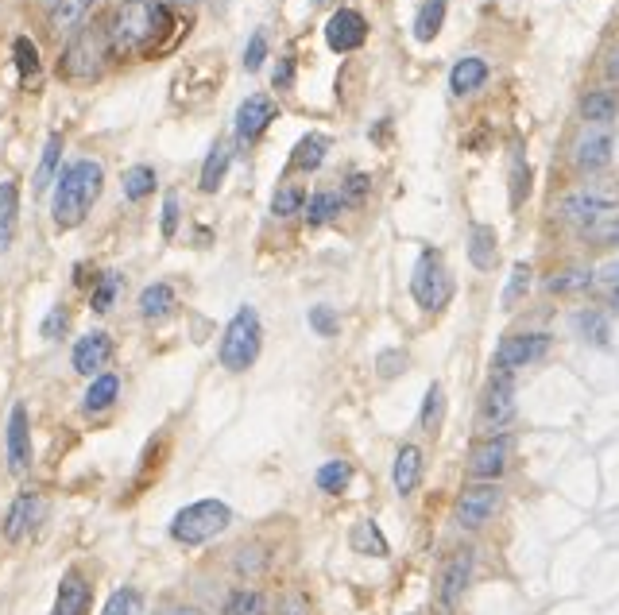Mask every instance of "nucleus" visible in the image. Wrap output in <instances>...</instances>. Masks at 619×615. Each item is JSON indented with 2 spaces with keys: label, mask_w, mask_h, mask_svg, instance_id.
Segmentation results:
<instances>
[{
  "label": "nucleus",
  "mask_w": 619,
  "mask_h": 615,
  "mask_svg": "<svg viewBox=\"0 0 619 615\" xmlns=\"http://www.w3.org/2000/svg\"><path fill=\"white\" fill-rule=\"evenodd\" d=\"M182 4H190V0H182Z\"/></svg>",
  "instance_id": "58"
},
{
  "label": "nucleus",
  "mask_w": 619,
  "mask_h": 615,
  "mask_svg": "<svg viewBox=\"0 0 619 615\" xmlns=\"http://www.w3.org/2000/svg\"><path fill=\"white\" fill-rule=\"evenodd\" d=\"M500 256V240L492 233V225H472L469 229V264L476 271H492Z\"/></svg>",
  "instance_id": "27"
},
{
  "label": "nucleus",
  "mask_w": 619,
  "mask_h": 615,
  "mask_svg": "<svg viewBox=\"0 0 619 615\" xmlns=\"http://www.w3.org/2000/svg\"><path fill=\"white\" fill-rule=\"evenodd\" d=\"M105 190V167L97 159H74L62 167L59 182H55V198H51V221L62 233H74L86 225L93 205Z\"/></svg>",
  "instance_id": "2"
},
{
  "label": "nucleus",
  "mask_w": 619,
  "mask_h": 615,
  "mask_svg": "<svg viewBox=\"0 0 619 615\" xmlns=\"http://www.w3.org/2000/svg\"><path fill=\"white\" fill-rule=\"evenodd\" d=\"M178 225H182V202H178L175 194L163 202V221H159V229H163V240H175L178 236Z\"/></svg>",
  "instance_id": "50"
},
{
  "label": "nucleus",
  "mask_w": 619,
  "mask_h": 615,
  "mask_svg": "<svg viewBox=\"0 0 619 615\" xmlns=\"http://www.w3.org/2000/svg\"><path fill=\"white\" fill-rule=\"evenodd\" d=\"M364 39H368V20L356 8H337L325 20V47L333 55H353L364 47Z\"/></svg>",
  "instance_id": "10"
},
{
  "label": "nucleus",
  "mask_w": 619,
  "mask_h": 615,
  "mask_svg": "<svg viewBox=\"0 0 619 615\" xmlns=\"http://www.w3.org/2000/svg\"><path fill=\"white\" fill-rule=\"evenodd\" d=\"M267 51H271V39H267V28H256V31H252V39H248V47H244V70H248V74L264 70Z\"/></svg>",
  "instance_id": "44"
},
{
  "label": "nucleus",
  "mask_w": 619,
  "mask_h": 615,
  "mask_svg": "<svg viewBox=\"0 0 619 615\" xmlns=\"http://www.w3.org/2000/svg\"><path fill=\"white\" fill-rule=\"evenodd\" d=\"M527 291H531V264H515L511 267V279H507V291H503V306L511 310Z\"/></svg>",
  "instance_id": "46"
},
{
  "label": "nucleus",
  "mask_w": 619,
  "mask_h": 615,
  "mask_svg": "<svg viewBox=\"0 0 619 615\" xmlns=\"http://www.w3.org/2000/svg\"><path fill=\"white\" fill-rule=\"evenodd\" d=\"M561 217L577 225L589 244H619V198L604 186L573 190L561 202Z\"/></svg>",
  "instance_id": "3"
},
{
  "label": "nucleus",
  "mask_w": 619,
  "mask_h": 615,
  "mask_svg": "<svg viewBox=\"0 0 619 615\" xmlns=\"http://www.w3.org/2000/svg\"><path fill=\"white\" fill-rule=\"evenodd\" d=\"M589 291L596 294L604 306L619 310V260H608V264H600L596 271H592Z\"/></svg>",
  "instance_id": "35"
},
{
  "label": "nucleus",
  "mask_w": 619,
  "mask_h": 615,
  "mask_svg": "<svg viewBox=\"0 0 619 615\" xmlns=\"http://www.w3.org/2000/svg\"><path fill=\"white\" fill-rule=\"evenodd\" d=\"M12 59H16V74H20V82L35 86L39 74H43V59H39V47H35L31 35H16V39H12Z\"/></svg>",
  "instance_id": "30"
},
{
  "label": "nucleus",
  "mask_w": 619,
  "mask_h": 615,
  "mask_svg": "<svg viewBox=\"0 0 619 615\" xmlns=\"http://www.w3.org/2000/svg\"><path fill=\"white\" fill-rule=\"evenodd\" d=\"M59 159H62V136H47V144H43V159H39V171H35V190H47L51 186V178L59 171Z\"/></svg>",
  "instance_id": "42"
},
{
  "label": "nucleus",
  "mask_w": 619,
  "mask_h": 615,
  "mask_svg": "<svg viewBox=\"0 0 619 615\" xmlns=\"http://www.w3.org/2000/svg\"><path fill=\"white\" fill-rule=\"evenodd\" d=\"M113 337L105 333V329H93L86 337H78V345L70 352V364H74V372L78 376H97V372H105V364L113 360Z\"/></svg>",
  "instance_id": "16"
},
{
  "label": "nucleus",
  "mask_w": 619,
  "mask_h": 615,
  "mask_svg": "<svg viewBox=\"0 0 619 615\" xmlns=\"http://www.w3.org/2000/svg\"><path fill=\"white\" fill-rule=\"evenodd\" d=\"M337 310L333 306H314L310 310V329L318 333V337H337Z\"/></svg>",
  "instance_id": "49"
},
{
  "label": "nucleus",
  "mask_w": 619,
  "mask_h": 615,
  "mask_svg": "<svg viewBox=\"0 0 619 615\" xmlns=\"http://www.w3.org/2000/svg\"><path fill=\"white\" fill-rule=\"evenodd\" d=\"M260 349H264V322L252 306H240L233 314V322L225 325L221 333V349H217V360L225 372H248L256 360H260Z\"/></svg>",
  "instance_id": "5"
},
{
  "label": "nucleus",
  "mask_w": 619,
  "mask_h": 615,
  "mask_svg": "<svg viewBox=\"0 0 619 615\" xmlns=\"http://www.w3.org/2000/svg\"><path fill=\"white\" fill-rule=\"evenodd\" d=\"M577 329H581V337L592 341V345H608V322H604V314H596V310L577 314Z\"/></svg>",
  "instance_id": "47"
},
{
  "label": "nucleus",
  "mask_w": 619,
  "mask_h": 615,
  "mask_svg": "<svg viewBox=\"0 0 619 615\" xmlns=\"http://www.w3.org/2000/svg\"><path fill=\"white\" fill-rule=\"evenodd\" d=\"M264 604L267 600L260 596V592H252V588H236L233 596L225 600V612L221 615H267Z\"/></svg>",
  "instance_id": "43"
},
{
  "label": "nucleus",
  "mask_w": 619,
  "mask_h": 615,
  "mask_svg": "<svg viewBox=\"0 0 619 615\" xmlns=\"http://www.w3.org/2000/svg\"><path fill=\"white\" fill-rule=\"evenodd\" d=\"M275 615H310V600H306L302 592H287V596L279 600Z\"/></svg>",
  "instance_id": "53"
},
{
  "label": "nucleus",
  "mask_w": 619,
  "mask_h": 615,
  "mask_svg": "<svg viewBox=\"0 0 619 615\" xmlns=\"http://www.w3.org/2000/svg\"><path fill=\"white\" fill-rule=\"evenodd\" d=\"M604 78L619 86V43L612 47V51H608V59H604Z\"/></svg>",
  "instance_id": "55"
},
{
  "label": "nucleus",
  "mask_w": 619,
  "mask_h": 615,
  "mask_svg": "<svg viewBox=\"0 0 619 615\" xmlns=\"http://www.w3.org/2000/svg\"><path fill=\"white\" fill-rule=\"evenodd\" d=\"M515 418V387H511V372H496L492 383L484 387L480 399V426L484 430H503Z\"/></svg>",
  "instance_id": "12"
},
{
  "label": "nucleus",
  "mask_w": 619,
  "mask_h": 615,
  "mask_svg": "<svg viewBox=\"0 0 619 615\" xmlns=\"http://www.w3.org/2000/svg\"><path fill=\"white\" fill-rule=\"evenodd\" d=\"M422 469H426V461H422V449H418V445H403V449L395 453V465H391L395 492H399V496H411L414 488L422 484Z\"/></svg>",
  "instance_id": "21"
},
{
  "label": "nucleus",
  "mask_w": 619,
  "mask_h": 615,
  "mask_svg": "<svg viewBox=\"0 0 619 615\" xmlns=\"http://www.w3.org/2000/svg\"><path fill=\"white\" fill-rule=\"evenodd\" d=\"M325 155H329V136H325V132H306L295 144V151H291V171L310 175V171L322 167Z\"/></svg>",
  "instance_id": "25"
},
{
  "label": "nucleus",
  "mask_w": 619,
  "mask_h": 615,
  "mask_svg": "<svg viewBox=\"0 0 619 615\" xmlns=\"http://www.w3.org/2000/svg\"><path fill=\"white\" fill-rule=\"evenodd\" d=\"M66 325H70L66 306H55V310L47 314V322H43V337H47V341H59L62 333H66Z\"/></svg>",
  "instance_id": "52"
},
{
  "label": "nucleus",
  "mask_w": 619,
  "mask_h": 615,
  "mask_svg": "<svg viewBox=\"0 0 619 615\" xmlns=\"http://www.w3.org/2000/svg\"><path fill=\"white\" fill-rule=\"evenodd\" d=\"M155 186H159V175H155V167H148V163H136V167L124 171V198L128 202H148L151 194H155Z\"/></svg>",
  "instance_id": "36"
},
{
  "label": "nucleus",
  "mask_w": 619,
  "mask_h": 615,
  "mask_svg": "<svg viewBox=\"0 0 619 615\" xmlns=\"http://www.w3.org/2000/svg\"><path fill=\"white\" fill-rule=\"evenodd\" d=\"M445 8H449V0H422V8H418V16H414V39H418V43L438 39V31H442V24H445Z\"/></svg>",
  "instance_id": "34"
},
{
  "label": "nucleus",
  "mask_w": 619,
  "mask_h": 615,
  "mask_svg": "<svg viewBox=\"0 0 619 615\" xmlns=\"http://www.w3.org/2000/svg\"><path fill=\"white\" fill-rule=\"evenodd\" d=\"M279 117V105L267 97V93H252V97H244L240 101V109H236V144H256L260 136H264L267 128H271V120Z\"/></svg>",
  "instance_id": "13"
},
{
  "label": "nucleus",
  "mask_w": 619,
  "mask_h": 615,
  "mask_svg": "<svg viewBox=\"0 0 619 615\" xmlns=\"http://www.w3.org/2000/svg\"><path fill=\"white\" fill-rule=\"evenodd\" d=\"M376 372H380L384 380H395L399 372H407V352H403V349L380 352V364H376Z\"/></svg>",
  "instance_id": "51"
},
{
  "label": "nucleus",
  "mask_w": 619,
  "mask_h": 615,
  "mask_svg": "<svg viewBox=\"0 0 619 615\" xmlns=\"http://www.w3.org/2000/svg\"><path fill=\"white\" fill-rule=\"evenodd\" d=\"M16 229H20V186L12 178H4L0 182V256L12 248Z\"/></svg>",
  "instance_id": "22"
},
{
  "label": "nucleus",
  "mask_w": 619,
  "mask_h": 615,
  "mask_svg": "<svg viewBox=\"0 0 619 615\" xmlns=\"http://www.w3.org/2000/svg\"><path fill=\"white\" fill-rule=\"evenodd\" d=\"M368 190H372V178L364 175V171H353V175L345 178V186H341L337 194H341V202L345 205H364Z\"/></svg>",
  "instance_id": "48"
},
{
  "label": "nucleus",
  "mask_w": 619,
  "mask_h": 615,
  "mask_svg": "<svg viewBox=\"0 0 619 615\" xmlns=\"http://www.w3.org/2000/svg\"><path fill=\"white\" fill-rule=\"evenodd\" d=\"M159 615H202L198 608H186V604H178V608H163Z\"/></svg>",
  "instance_id": "56"
},
{
  "label": "nucleus",
  "mask_w": 619,
  "mask_h": 615,
  "mask_svg": "<svg viewBox=\"0 0 619 615\" xmlns=\"http://www.w3.org/2000/svg\"><path fill=\"white\" fill-rule=\"evenodd\" d=\"M619 113V101L612 89H592L581 97V120L585 124H608V120H616Z\"/></svg>",
  "instance_id": "32"
},
{
  "label": "nucleus",
  "mask_w": 619,
  "mask_h": 615,
  "mask_svg": "<svg viewBox=\"0 0 619 615\" xmlns=\"http://www.w3.org/2000/svg\"><path fill=\"white\" fill-rule=\"evenodd\" d=\"M43 519H47V496H39V492H20V496L12 499V507H8L4 538H8V542H24V538H31L35 530L43 527Z\"/></svg>",
  "instance_id": "15"
},
{
  "label": "nucleus",
  "mask_w": 619,
  "mask_h": 615,
  "mask_svg": "<svg viewBox=\"0 0 619 615\" xmlns=\"http://www.w3.org/2000/svg\"><path fill=\"white\" fill-rule=\"evenodd\" d=\"M500 484H472L465 488L461 496H457V507H453V515H457V523L465 530H480L496 511H500Z\"/></svg>",
  "instance_id": "8"
},
{
  "label": "nucleus",
  "mask_w": 619,
  "mask_h": 615,
  "mask_svg": "<svg viewBox=\"0 0 619 615\" xmlns=\"http://www.w3.org/2000/svg\"><path fill=\"white\" fill-rule=\"evenodd\" d=\"M349 480H353V465L349 461H325L318 476H314L318 492H325V496H341L349 488Z\"/></svg>",
  "instance_id": "39"
},
{
  "label": "nucleus",
  "mask_w": 619,
  "mask_h": 615,
  "mask_svg": "<svg viewBox=\"0 0 619 615\" xmlns=\"http://www.w3.org/2000/svg\"><path fill=\"white\" fill-rule=\"evenodd\" d=\"M4 457H8V472L16 476V480H24L31 472V418H28V407L24 403H16L12 414H8V430H4Z\"/></svg>",
  "instance_id": "11"
},
{
  "label": "nucleus",
  "mask_w": 619,
  "mask_h": 615,
  "mask_svg": "<svg viewBox=\"0 0 619 615\" xmlns=\"http://www.w3.org/2000/svg\"><path fill=\"white\" fill-rule=\"evenodd\" d=\"M306 198H310V190H306L302 182H283V186L271 194V217L291 221V217H298V213L306 209Z\"/></svg>",
  "instance_id": "31"
},
{
  "label": "nucleus",
  "mask_w": 619,
  "mask_h": 615,
  "mask_svg": "<svg viewBox=\"0 0 619 615\" xmlns=\"http://www.w3.org/2000/svg\"><path fill=\"white\" fill-rule=\"evenodd\" d=\"M186 31H190V16L163 0H124L105 20L113 62L163 59L182 43Z\"/></svg>",
  "instance_id": "1"
},
{
  "label": "nucleus",
  "mask_w": 619,
  "mask_h": 615,
  "mask_svg": "<svg viewBox=\"0 0 619 615\" xmlns=\"http://www.w3.org/2000/svg\"><path fill=\"white\" fill-rule=\"evenodd\" d=\"M291 82H295V55H283V59L275 62V78H271V86L291 89Z\"/></svg>",
  "instance_id": "54"
},
{
  "label": "nucleus",
  "mask_w": 619,
  "mask_h": 615,
  "mask_svg": "<svg viewBox=\"0 0 619 615\" xmlns=\"http://www.w3.org/2000/svg\"><path fill=\"white\" fill-rule=\"evenodd\" d=\"M89 604H93V585L78 569H70L55 592V615H86Z\"/></svg>",
  "instance_id": "18"
},
{
  "label": "nucleus",
  "mask_w": 619,
  "mask_h": 615,
  "mask_svg": "<svg viewBox=\"0 0 619 615\" xmlns=\"http://www.w3.org/2000/svg\"><path fill=\"white\" fill-rule=\"evenodd\" d=\"M120 287H124V279H120L117 271H101L97 283L89 287V306H93V314H109V310L117 306Z\"/></svg>",
  "instance_id": "37"
},
{
  "label": "nucleus",
  "mask_w": 619,
  "mask_h": 615,
  "mask_svg": "<svg viewBox=\"0 0 619 615\" xmlns=\"http://www.w3.org/2000/svg\"><path fill=\"white\" fill-rule=\"evenodd\" d=\"M140 604H144V596H140L136 588L124 585L109 596V604L101 608V615H140Z\"/></svg>",
  "instance_id": "45"
},
{
  "label": "nucleus",
  "mask_w": 619,
  "mask_h": 615,
  "mask_svg": "<svg viewBox=\"0 0 619 615\" xmlns=\"http://www.w3.org/2000/svg\"><path fill=\"white\" fill-rule=\"evenodd\" d=\"M507 190H511V209L527 202L531 194V163H527V151L523 144L511 147V167H507Z\"/></svg>",
  "instance_id": "29"
},
{
  "label": "nucleus",
  "mask_w": 619,
  "mask_h": 615,
  "mask_svg": "<svg viewBox=\"0 0 619 615\" xmlns=\"http://www.w3.org/2000/svg\"><path fill=\"white\" fill-rule=\"evenodd\" d=\"M469 577H472V550H457V554L445 561L442 588H438L445 608H457V604H461V596H465V588H469Z\"/></svg>",
  "instance_id": "19"
},
{
  "label": "nucleus",
  "mask_w": 619,
  "mask_h": 615,
  "mask_svg": "<svg viewBox=\"0 0 619 615\" xmlns=\"http://www.w3.org/2000/svg\"><path fill=\"white\" fill-rule=\"evenodd\" d=\"M507 453H511V441L500 438V434L480 441V445H472V453H469V472L476 480H496V476L507 469Z\"/></svg>",
  "instance_id": "17"
},
{
  "label": "nucleus",
  "mask_w": 619,
  "mask_h": 615,
  "mask_svg": "<svg viewBox=\"0 0 619 615\" xmlns=\"http://www.w3.org/2000/svg\"><path fill=\"white\" fill-rule=\"evenodd\" d=\"M341 209H345V202H341L337 190H314L306 198V221H310V229H325Z\"/></svg>",
  "instance_id": "33"
},
{
  "label": "nucleus",
  "mask_w": 619,
  "mask_h": 615,
  "mask_svg": "<svg viewBox=\"0 0 619 615\" xmlns=\"http://www.w3.org/2000/svg\"><path fill=\"white\" fill-rule=\"evenodd\" d=\"M612 151H616V136L604 124H589V132H581V140L573 144V167L581 175H596L612 163Z\"/></svg>",
  "instance_id": "14"
},
{
  "label": "nucleus",
  "mask_w": 619,
  "mask_h": 615,
  "mask_svg": "<svg viewBox=\"0 0 619 615\" xmlns=\"http://www.w3.org/2000/svg\"><path fill=\"white\" fill-rule=\"evenodd\" d=\"M233 523V507L221 503V499H198V503H186L171 519V538L178 546H206L209 538L225 534Z\"/></svg>",
  "instance_id": "6"
},
{
  "label": "nucleus",
  "mask_w": 619,
  "mask_h": 615,
  "mask_svg": "<svg viewBox=\"0 0 619 615\" xmlns=\"http://www.w3.org/2000/svg\"><path fill=\"white\" fill-rule=\"evenodd\" d=\"M178 306V294L171 283H151L140 291V314H144V322H167L171 314H175Z\"/></svg>",
  "instance_id": "24"
},
{
  "label": "nucleus",
  "mask_w": 619,
  "mask_h": 615,
  "mask_svg": "<svg viewBox=\"0 0 619 615\" xmlns=\"http://www.w3.org/2000/svg\"><path fill=\"white\" fill-rule=\"evenodd\" d=\"M589 279H592L589 267H565V271H558V275H550V279H546V291L550 294L589 291Z\"/></svg>",
  "instance_id": "40"
},
{
  "label": "nucleus",
  "mask_w": 619,
  "mask_h": 615,
  "mask_svg": "<svg viewBox=\"0 0 619 615\" xmlns=\"http://www.w3.org/2000/svg\"><path fill=\"white\" fill-rule=\"evenodd\" d=\"M47 4H51V0H47Z\"/></svg>",
  "instance_id": "59"
},
{
  "label": "nucleus",
  "mask_w": 619,
  "mask_h": 615,
  "mask_svg": "<svg viewBox=\"0 0 619 615\" xmlns=\"http://www.w3.org/2000/svg\"><path fill=\"white\" fill-rule=\"evenodd\" d=\"M349 542H353L356 554H368V557H387L391 550H387V538L384 530L376 527L372 519H364V523H356L353 534H349Z\"/></svg>",
  "instance_id": "38"
},
{
  "label": "nucleus",
  "mask_w": 619,
  "mask_h": 615,
  "mask_svg": "<svg viewBox=\"0 0 619 615\" xmlns=\"http://www.w3.org/2000/svg\"><path fill=\"white\" fill-rule=\"evenodd\" d=\"M488 78H492V66L484 59H476V55H469V59H461L449 70V93L453 97H472L476 89H484Z\"/></svg>",
  "instance_id": "20"
},
{
  "label": "nucleus",
  "mask_w": 619,
  "mask_h": 615,
  "mask_svg": "<svg viewBox=\"0 0 619 615\" xmlns=\"http://www.w3.org/2000/svg\"><path fill=\"white\" fill-rule=\"evenodd\" d=\"M550 333H515V337H503L500 349H496V372H515V368H527L538 364L546 352H550Z\"/></svg>",
  "instance_id": "9"
},
{
  "label": "nucleus",
  "mask_w": 619,
  "mask_h": 615,
  "mask_svg": "<svg viewBox=\"0 0 619 615\" xmlns=\"http://www.w3.org/2000/svg\"><path fill=\"white\" fill-rule=\"evenodd\" d=\"M314 4H322V0H314Z\"/></svg>",
  "instance_id": "57"
},
{
  "label": "nucleus",
  "mask_w": 619,
  "mask_h": 615,
  "mask_svg": "<svg viewBox=\"0 0 619 615\" xmlns=\"http://www.w3.org/2000/svg\"><path fill=\"white\" fill-rule=\"evenodd\" d=\"M117 395H120V376L117 372H97L93 383L86 387L82 410H86V414H105V410L117 403Z\"/></svg>",
  "instance_id": "26"
},
{
  "label": "nucleus",
  "mask_w": 619,
  "mask_h": 615,
  "mask_svg": "<svg viewBox=\"0 0 619 615\" xmlns=\"http://www.w3.org/2000/svg\"><path fill=\"white\" fill-rule=\"evenodd\" d=\"M411 294L414 302H418V310H426V314L445 310V302L453 298V275H449V267H445L438 248H426L418 256L411 275Z\"/></svg>",
  "instance_id": "7"
},
{
  "label": "nucleus",
  "mask_w": 619,
  "mask_h": 615,
  "mask_svg": "<svg viewBox=\"0 0 619 615\" xmlns=\"http://www.w3.org/2000/svg\"><path fill=\"white\" fill-rule=\"evenodd\" d=\"M442 418H445V391H442V383H430V387H426V399H422V414H418V426L434 434V430L442 426Z\"/></svg>",
  "instance_id": "41"
},
{
  "label": "nucleus",
  "mask_w": 619,
  "mask_h": 615,
  "mask_svg": "<svg viewBox=\"0 0 619 615\" xmlns=\"http://www.w3.org/2000/svg\"><path fill=\"white\" fill-rule=\"evenodd\" d=\"M93 4L97 0H51V31H59V35L78 31L89 20Z\"/></svg>",
  "instance_id": "28"
},
{
  "label": "nucleus",
  "mask_w": 619,
  "mask_h": 615,
  "mask_svg": "<svg viewBox=\"0 0 619 615\" xmlns=\"http://www.w3.org/2000/svg\"><path fill=\"white\" fill-rule=\"evenodd\" d=\"M109 66H113V55H109L105 20H97V24H82L78 31H70V39H66V47H62V55H59L62 82L86 86V82H97Z\"/></svg>",
  "instance_id": "4"
},
{
  "label": "nucleus",
  "mask_w": 619,
  "mask_h": 615,
  "mask_svg": "<svg viewBox=\"0 0 619 615\" xmlns=\"http://www.w3.org/2000/svg\"><path fill=\"white\" fill-rule=\"evenodd\" d=\"M229 167H233V147L225 144V140H217V144L209 147L206 163H202L198 190H202V194H217L221 182H225V175H229Z\"/></svg>",
  "instance_id": "23"
}]
</instances>
